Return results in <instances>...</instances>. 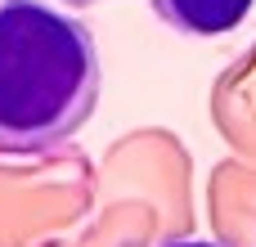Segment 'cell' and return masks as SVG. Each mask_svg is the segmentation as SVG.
I'll return each mask as SVG.
<instances>
[{
  "label": "cell",
  "mask_w": 256,
  "mask_h": 247,
  "mask_svg": "<svg viewBox=\"0 0 256 247\" xmlns=\"http://www.w3.org/2000/svg\"><path fill=\"white\" fill-rule=\"evenodd\" d=\"M162 247H225V243H212V238H171Z\"/></svg>",
  "instance_id": "3957f363"
},
{
  "label": "cell",
  "mask_w": 256,
  "mask_h": 247,
  "mask_svg": "<svg viewBox=\"0 0 256 247\" xmlns=\"http://www.w3.org/2000/svg\"><path fill=\"white\" fill-rule=\"evenodd\" d=\"M63 4H72V9H86V4H99V0H63Z\"/></svg>",
  "instance_id": "277c9868"
},
{
  "label": "cell",
  "mask_w": 256,
  "mask_h": 247,
  "mask_svg": "<svg viewBox=\"0 0 256 247\" xmlns=\"http://www.w3.org/2000/svg\"><path fill=\"white\" fill-rule=\"evenodd\" d=\"M104 90L94 32L54 0H0V153L81 135Z\"/></svg>",
  "instance_id": "6da1fadb"
},
{
  "label": "cell",
  "mask_w": 256,
  "mask_h": 247,
  "mask_svg": "<svg viewBox=\"0 0 256 247\" xmlns=\"http://www.w3.org/2000/svg\"><path fill=\"white\" fill-rule=\"evenodd\" d=\"M148 4L162 27L207 40V36H225V32L243 27L256 0H148Z\"/></svg>",
  "instance_id": "7a4b0ae2"
}]
</instances>
